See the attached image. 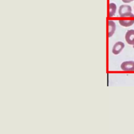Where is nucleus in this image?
Returning <instances> with one entry per match:
<instances>
[{
    "label": "nucleus",
    "mask_w": 134,
    "mask_h": 134,
    "mask_svg": "<svg viewBox=\"0 0 134 134\" xmlns=\"http://www.w3.org/2000/svg\"><path fill=\"white\" fill-rule=\"evenodd\" d=\"M120 68L122 70L125 71H134V61H124L121 64Z\"/></svg>",
    "instance_id": "obj_2"
},
{
    "label": "nucleus",
    "mask_w": 134,
    "mask_h": 134,
    "mask_svg": "<svg viewBox=\"0 0 134 134\" xmlns=\"http://www.w3.org/2000/svg\"><path fill=\"white\" fill-rule=\"evenodd\" d=\"M125 47V44L121 41H118L114 44L112 48V53L114 54H118Z\"/></svg>",
    "instance_id": "obj_3"
},
{
    "label": "nucleus",
    "mask_w": 134,
    "mask_h": 134,
    "mask_svg": "<svg viewBox=\"0 0 134 134\" xmlns=\"http://www.w3.org/2000/svg\"><path fill=\"white\" fill-rule=\"evenodd\" d=\"M117 6L114 3H110L109 4V17H111L114 16L116 12Z\"/></svg>",
    "instance_id": "obj_7"
},
{
    "label": "nucleus",
    "mask_w": 134,
    "mask_h": 134,
    "mask_svg": "<svg viewBox=\"0 0 134 134\" xmlns=\"http://www.w3.org/2000/svg\"><path fill=\"white\" fill-rule=\"evenodd\" d=\"M121 1L124 3H129L133 1L134 0H121Z\"/></svg>",
    "instance_id": "obj_8"
},
{
    "label": "nucleus",
    "mask_w": 134,
    "mask_h": 134,
    "mask_svg": "<svg viewBox=\"0 0 134 134\" xmlns=\"http://www.w3.org/2000/svg\"><path fill=\"white\" fill-rule=\"evenodd\" d=\"M118 21L119 24L121 26L125 27H130L134 24V19H128V20L120 19V20H119Z\"/></svg>",
    "instance_id": "obj_6"
},
{
    "label": "nucleus",
    "mask_w": 134,
    "mask_h": 134,
    "mask_svg": "<svg viewBox=\"0 0 134 134\" xmlns=\"http://www.w3.org/2000/svg\"><path fill=\"white\" fill-rule=\"evenodd\" d=\"M108 37H111L114 34L116 30V24L111 20H109L108 21Z\"/></svg>",
    "instance_id": "obj_5"
},
{
    "label": "nucleus",
    "mask_w": 134,
    "mask_h": 134,
    "mask_svg": "<svg viewBox=\"0 0 134 134\" xmlns=\"http://www.w3.org/2000/svg\"><path fill=\"white\" fill-rule=\"evenodd\" d=\"M133 48H134V45H133Z\"/></svg>",
    "instance_id": "obj_9"
},
{
    "label": "nucleus",
    "mask_w": 134,
    "mask_h": 134,
    "mask_svg": "<svg viewBox=\"0 0 134 134\" xmlns=\"http://www.w3.org/2000/svg\"><path fill=\"white\" fill-rule=\"evenodd\" d=\"M132 9L130 6L128 5H121L118 9V14L120 17H132L134 15L131 13Z\"/></svg>",
    "instance_id": "obj_1"
},
{
    "label": "nucleus",
    "mask_w": 134,
    "mask_h": 134,
    "mask_svg": "<svg viewBox=\"0 0 134 134\" xmlns=\"http://www.w3.org/2000/svg\"><path fill=\"white\" fill-rule=\"evenodd\" d=\"M125 40L129 44L134 45V29H130L126 32Z\"/></svg>",
    "instance_id": "obj_4"
}]
</instances>
